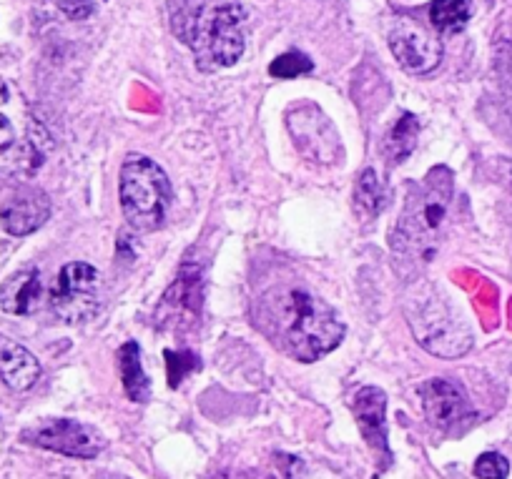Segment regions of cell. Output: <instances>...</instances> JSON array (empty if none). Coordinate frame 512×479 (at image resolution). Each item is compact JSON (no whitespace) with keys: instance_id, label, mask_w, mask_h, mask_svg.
<instances>
[{"instance_id":"cell-1","label":"cell","mask_w":512,"mask_h":479,"mask_svg":"<svg viewBox=\"0 0 512 479\" xmlns=\"http://www.w3.org/2000/svg\"><path fill=\"white\" fill-rule=\"evenodd\" d=\"M254 324L292 359L312 364L344 339L337 311L302 286H274L254 304Z\"/></svg>"},{"instance_id":"cell-2","label":"cell","mask_w":512,"mask_h":479,"mask_svg":"<svg viewBox=\"0 0 512 479\" xmlns=\"http://www.w3.org/2000/svg\"><path fill=\"white\" fill-rule=\"evenodd\" d=\"M174 36L191 48L206 73L231 68L246 48V11L239 0H171Z\"/></svg>"},{"instance_id":"cell-3","label":"cell","mask_w":512,"mask_h":479,"mask_svg":"<svg viewBox=\"0 0 512 479\" xmlns=\"http://www.w3.org/2000/svg\"><path fill=\"white\" fill-rule=\"evenodd\" d=\"M452 204V174L440 166L415 184L405 199L400 221L392 229V251L402 256H420L435 246L445 229Z\"/></svg>"},{"instance_id":"cell-4","label":"cell","mask_w":512,"mask_h":479,"mask_svg":"<svg viewBox=\"0 0 512 479\" xmlns=\"http://www.w3.org/2000/svg\"><path fill=\"white\" fill-rule=\"evenodd\" d=\"M405 316L412 337L432 357L457 359L472 349L470 327L462 322L460 314H455L442 291L427 281L412 286L405 299Z\"/></svg>"},{"instance_id":"cell-5","label":"cell","mask_w":512,"mask_h":479,"mask_svg":"<svg viewBox=\"0 0 512 479\" xmlns=\"http://www.w3.org/2000/svg\"><path fill=\"white\" fill-rule=\"evenodd\" d=\"M118 201L128 226L141 234L159 231L169 219L174 189L156 161L141 153L126 156L118 181Z\"/></svg>"},{"instance_id":"cell-6","label":"cell","mask_w":512,"mask_h":479,"mask_svg":"<svg viewBox=\"0 0 512 479\" xmlns=\"http://www.w3.org/2000/svg\"><path fill=\"white\" fill-rule=\"evenodd\" d=\"M201 306H204V264L196 256V249H191L181 261L174 284L166 289L156 306L154 324L161 332L186 334L199 324Z\"/></svg>"},{"instance_id":"cell-7","label":"cell","mask_w":512,"mask_h":479,"mask_svg":"<svg viewBox=\"0 0 512 479\" xmlns=\"http://www.w3.org/2000/svg\"><path fill=\"white\" fill-rule=\"evenodd\" d=\"M53 314L63 324H86L101 311V274L86 261H71L61 269L51 294Z\"/></svg>"},{"instance_id":"cell-8","label":"cell","mask_w":512,"mask_h":479,"mask_svg":"<svg viewBox=\"0 0 512 479\" xmlns=\"http://www.w3.org/2000/svg\"><path fill=\"white\" fill-rule=\"evenodd\" d=\"M23 439L28 444L76 459H96L106 447V439L96 427L76 422V419H46V422L26 429Z\"/></svg>"},{"instance_id":"cell-9","label":"cell","mask_w":512,"mask_h":479,"mask_svg":"<svg viewBox=\"0 0 512 479\" xmlns=\"http://www.w3.org/2000/svg\"><path fill=\"white\" fill-rule=\"evenodd\" d=\"M294 143L299 151L314 164H339L342 158V141L337 128L317 106L292 108L287 118Z\"/></svg>"},{"instance_id":"cell-10","label":"cell","mask_w":512,"mask_h":479,"mask_svg":"<svg viewBox=\"0 0 512 479\" xmlns=\"http://www.w3.org/2000/svg\"><path fill=\"white\" fill-rule=\"evenodd\" d=\"M390 51L412 76H427L442 63V41L417 21L402 18L390 31Z\"/></svg>"},{"instance_id":"cell-11","label":"cell","mask_w":512,"mask_h":479,"mask_svg":"<svg viewBox=\"0 0 512 479\" xmlns=\"http://www.w3.org/2000/svg\"><path fill=\"white\" fill-rule=\"evenodd\" d=\"M422 407H425L427 422L440 432H455L460 424H467L475 419L470 399L465 389L447 379H427L420 387Z\"/></svg>"},{"instance_id":"cell-12","label":"cell","mask_w":512,"mask_h":479,"mask_svg":"<svg viewBox=\"0 0 512 479\" xmlns=\"http://www.w3.org/2000/svg\"><path fill=\"white\" fill-rule=\"evenodd\" d=\"M354 417H357L359 432L367 439L369 449L374 452V457L382 459V464L392 462L390 444H387V419H384V412H387V397H384L382 389L377 387H362L352 399Z\"/></svg>"},{"instance_id":"cell-13","label":"cell","mask_w":512,"mask_h":479,"mask_svg":"<svg viewBox=\"0 0 512 479\" xmlns=\"http://www.w3.org/2000/svg\"><path fill=\"white\" fill-rule=\"evenodd\" d=\"M51 216V199L38 189H23L0 206V224L11 236H28Z\"/></svg>"},{"instance_id":"cell-14","label":"cell","mask_w":512,"mask_h":479,"mask_svg":"<svg viewBox=\"0 0 512 479\" xmlns=\"http://www.w3.org/2000/svg\"><path fill=\"white\" fill-rule=\"evenodd\" d=\"M46 289L41 274L36 269H26L13 274L0 286V309L13 316H28L41 306Z\"/></svg>"},{"instance_id":"cell-15","label":"cell","mask_w":512,"mask_h":479,"mask_svg":"<svg viewBox=\"0 0 512 479\" xmlns=\"http://www.w3.org/2000/svg\"><path fill=\"white\" fill-rule=\"evenodd\" d=\"M0 379L13 392H28L41 379V362L16 342H0Z\"/></svg>"},{"instance_id":"cell-16","label":"cell","mask_w":512,"mask_h":479,"mask_svg":"<svg viewBox=\"0 0 512 479\" xmlns=\"http://www.w3.org/2000/svg\"><path fill=\"white\" fill-rule=\"evenodd\" d=\"M118 372H121L123 392L131 402L146 404L151 399V382L141 364V347L136 342H126L118 349Z\"/></svg>"},{"instance_id":"cell-17","label":"cell","mask_w":512,"mask_h":479,"mask_svg":"<svg viewBox=\"0 0 512 479\" xmlns=\"http://www.w3.org/2000/svg\"><path fill=\"white\" fill-rule=\"evenodd\" d=\"M417 138H420V121L412 113H402L400 121L390 128L384 136L382 151L390 164H405L407 158L415 153Z\"/></svg>"},{"instance_id":"cell-18","label":"cell","mask_w":512,"mask_h":479,"mask_svg":"<svg viewBox=\"0 0 512 479\" xmlns=\"http://www.w3.org/2000/svg\"><path fill=\"white\" fill-rule=\"evenodd\" d=\"M384 204H387V194H384L377 171L364 169L354 184V209L362 219H372V216L382 214Z\"/></svg>"},{"instance_id":"cell-19","label":"cell","mask_w":512,"mask_h":479,"mask_svg":"<svg viewBox=\"0 0 512 479\" xmlns=\"http://www.w3.org/2000/svg\"><path fill=\"white\" fill-rule=\"evenodd\" d=\"M470 0H435L430 6V21L442 36H455L470 23Z\"/></svg>"},{"instance_id":"cell-20","label":"cell","mask_w":512,"mask_h":479,"mask_svg":"<svg viewBox=\"0 0 512 479\" xmlns=\"http://www.w3.org/2000/svg\"><path fill=\"white\" fill-rule=\"evenodd\" d=\"M312 71H314V63L309 61V56H304V53H299V51L284 53V56H279L277 61L269 66V73H272L274 78H284V81H289V78L307 76V73H312Z\"/></svg>"},{"instance_id":"cell-21","label":"cell","mask_w":512,"mask_h":479,"mask_svg":"<svg viewBox=\"0 0 512 479\" xmlns=\"http://www.w3.org/2000/svg\"><path fill=\"white\" fill-rule=\"evenodd\" d=\"M166 359H169V387L174 389L184 382L186 374L199 369V357H194L191 352H166Z\"/></svg>"},{"instance_id":"cell-22","label":"cell","mask_w":512,"mask_h":479,"mask_svg":"<svg viewBox=\"0 0 512 479\" xmlns=\"http://www.w3.org/2000/svg\"><path fill=\"white\" fill-rule=\"evenodd\" d=\"M475 474L480 479H507L510 474V462L497 452H485L477 457Z\"/></svg>"},{"instance_id":"cell-23","label":"cell","mask_w":512,"mask_h":479,"mask_svg":"<svg viewBox=\"0 0 512 479\" xmlns=\"http://www.w3.org/2000/svg\"><path fill=\"white\" fill-rule=\"evenodd\" d=\"M51 3L71 21H88L96 13V0H51Z\"/></svg>"},{"instance_id":"cell-24","label":"cell","mask_w":512,"mask_h":479,"mask_svg":"<svg viewBox=\"0 0 512 479\" xmlns=\"http://www.w3.org/2000/svg\"><path fill=\"white\" fill-rule=\"evenodd\" d=\"M214 479H274L267 472H256V469H224L214 474Z\"/></svg>"},{"instance_id":"cell-25","label":"cell","mask_w":512,"mask_h":479,"mask_svg":"<svg viewBox=\"0 0 512 479\" xmlns=\"http://www.w3.org/2000/svg\"><path fill=\"white\" fill-rule=\"evenodd\" d=\"M13 141H16V131H13L11 121L0 113V153L6 151V148H11Z\"/></svg>"}]
</instances>
